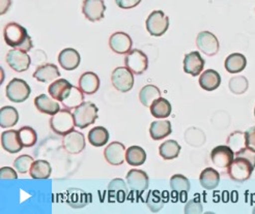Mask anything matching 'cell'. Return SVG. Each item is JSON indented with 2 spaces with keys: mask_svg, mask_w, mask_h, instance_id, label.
<instances>
[{
  "mask_svg": "<svg viewBox=\"0 0 255 214\" xmlns=\"http://www.w3.org/2000/svg\"><path fill=\"white\" fill-rule=\"evenodd\" d=\"M255 169V153L244 147L236 152V158L227 168V174L236 182H245Z\"/></svg>",
  "mask_w": 255,
  "mask_h": 214,
  "instance_id": "6da1fadb",
  "label": "cell"
},
{
  "mask_svg": "<svg viewBox=\"0 0 255 214\" xmlns=\"http://www.w3.org/2000/svg\"><path fill=\"white\" fill-rule=\"evenodd\" d=\"M3 39L7 46L28 52L33 48V43L26 28L16 22H9L3 28Z\"/></svg>",
  "mask_w": 255,
  "mask_h": 214,
  "instance_id": "7a4b0ae2",
  "label": "cell"
},
{
  "mask_svg": "<svg viewBox=\"0 0 255 214\" xmlns=\"http://www.w3.org/2000/svg\"><path fill=\"white\" fill-rule=\"evenodd\" d=\"M98 107L92 102H83L80 106L74 109L73 115L76 127L79 129H86L98 119Z\"/></svg>",
  "mask_w": 255,
  "mask_h": 214,
  "instance_id": "3957f363",
  "label": "cell"
},
{
  "mask_svg": "<svg viewBox=\"0 0 255 214\" xmlns=\"http://www.w3.org/2000/svg\"><path fill=\"white\" fill-rule=\"evenodd\" d=\"M76 127L73 113L69 109H62L50 119V128L56 135L66 136Z\"/></svg>",
  "mask_w": 255,
  "mask_h": 214,
  "instance_id": "277c9868",
  "label": "cell"
},
{
  "mask_svg": "<svg viewBox=\"0 0 255 214\" xmlns=\"http://www.w3.org/2000/svg\"><path fill=\"white\" fill-rule=\"evenodd\" d=\"M30 87L22 79H12L6 86V97L12 103H23L30 95Z\"/></svg>",
  "mask_w": 255,
  "mask_h": 214,
  "instance_id": "5b68a950",
  "label": "cell"
},
{
  "mask_svg": "<svg viewBox=\"0 0 255 214\" xmlns=\"http://www.w3.org/2000/svg\"><path fill=\"white\" fill-rule=\"evenodd\" d=\"M127 183L130 187V191L136 198L141 196L148 187L149 179L147 174L138 169H133L127 174Z\"/></svg>",
  "mask_w": 255,
  "mask_h": 214,
  "instance_id": "8992f818",
  "label": "cell"
},
{
  "mask_svg": "<svg viewBox=\"0 0 255 214\" xmlns=\"http://www.w3.org/2000/svg\"><path fill=\"white\" fill-rule=\"evenodd\" d=\"M169 28V18L162 10H154L146 20V29L152 36H162Z\"/></svg>",
  "mask_w": 255,
  "mask_h": 214,
  "instance_id": "52a82bcc",
  "label": "cell"
},
{
  "mask_svg": "<svg viewBox=\"0 0 255 214\" xmlns=\"http://www.w3.org/2000/svg\"><path fill=\"white\" fill-rule=\"evenodd\" d=\"M111 82L117 90L121 92L130 91L134 86L133 72L127 68H117L111 74Z\"/></svg>",
  "mask_w": 255,
  "mask_h": 214,
  "instance_id": "ba28073f",
  "label": "cell"
},
{
  "mask_svg": "<svg viewBox=\"0 0 255 214\" xmlns=\"http://www.w3.org/2000/svg\"><path fill=\"white\" fill-rule=\"evenodd\" d=\"M125 65L134 74H142L148 68V58L141 50L134 49L127 54Z\"/></svg>",
  "mask_w": 255,
  "mask_h": 214,
  "instance_id": "9c48e42d",
  "label": "cell"
},
{
  "mask_svg": "<svg viewBox=\"0 0 255 214\" xmlns=\"http://www.w3.org/2000/svg\"><path fill=\"white\" fill-rule=\"evenodd\" d=\"M196 46L207 56H215L219 52L220 44L217 36L210 31H201L196 37Z\"/></svg>",
  "mask_w": 255,
  "mask_h": 214,
  "instance_id": "30bf717a",
  "label": "cell"
},
{
  "mask_svg": "<svg viewBox=\"0 0 255 214\" xmlns=\"http://www.w3.org/2000/svg\"><path fill=\"white\" fill-rule=\"evenodd\" d=\"M5 59L9 68L18 72L27 71L31 64V59L27 52H24L19 49L9 50Z\"/></svg>",
  "mask_w": 255,
  "mask_h": 214,
  "instance_id": "8fae6325",
  "label": "cell"
},
{
  "mask_svg": "<svg viewBox=\"0 0 255 214\" xmlns=\"http://www.w3.org/2000/svg\"><path fill=\"white\" fill-rule=\"evenodd\" d=\"M85 137L82 133L72 131L63 136L62 147L70 154H79L85 149Z\"/></svg>",
  "mask_w": 255,
  "mask_h": 214,
  "instance_id": "7c38bea8",
  "label": "cell"
},
{
  "mask_svg": "<svg viewBox=\"0 0 255 214\" xmlns=\"http://www.w3.org/2000/svg\"><path fill=\"white\" fill-rule=\"evenodd\" d=\"M235 159V151L228 145L215 147L211 152V160L218 168H228Z\"/></svg>",
  "mask_w": 255,
  "mask_h": 214,
  "instance_id": "4fadbf2b",
  "label": "cell"
},
{
  "mask_svg": "<svg viewBox=\"0 0 255 214\" xmlns=\"http://www.w3.org/2000/svg\"><path fill=\"white\" fill-rule=\"evenodd\" d=\"M132 39L131 36L126 32H116L113 33L109 39V47L114 53L124 55L128 54L132 50Z\"/></svg>",
  "mask_w": 255,
  "mask_h": 214,
  "instance_id": "5bb4252c",
  "label": "cell"
},
{
  "mask_svg": "<svg viewBox=\"0 0 255 214\" xmlns=\"http://www.w3.org/2000/svg\"><path fill=\"white\" fill-rule=\"evenodd\" d=\"M106 10L104 0H84L82 12L87 20L97 22L104 18Z\"/></svg>",
  "mask_w": 255,
  "mask_h": 214,
  "instance_id": "9a60e30c",
  "label": "cell"
},
{
  "mask_svg": "<svg viewBox=\"0 0 255 214\" xmlns=\"http://www.w3.org/2000/svg\"><path fill=\"white\" fill-rule=\"evenodd\" d=\"M127 150L124 144L120 142L110 143L104 150V157L111 166H121L126 159Z\"/></svg>",
  "mask_w": 255,
  "mask_h": 214,
  "instance_id": "2e32d148",
  "label": "cell"
},
{
  "mask_svg": "<svg viewBox=\"0 0 255 214\" xmlns=\"http://www.w3.org/2000/svg\"><path fill=\"white\" fill-rule=\"evenodd\" d=\"M206 61L200 55L199 52L194 51L185 55L184 58V71L186 73L197 77L201 74L203 68H205Z\"/></svg>",
  "mask_w": 255,
  "mask_h": 214,
  "instance_id": "e0dca14e",
  "label": "cell"
},
{
  "mask_svg": "<svg viewBox=\"0 0 255 214\" xmlns=\"http://www.w3.org/2000/svg\"><path fill=\"white\" fill-rule=\"evenodd\" d=\"M80 55L77 50L73 48L63 49L58 55V62L60 67L66 71H74L80 65Z\"/></svg>",
  "mask_w": 255,
  "mask_h": 214,
  "instance_id": "ac0fdd59",
  "label": "cell"
},
{
  "mask_svg": "<svg viewBox=\"0 0 255 214\" xmlns=\"http://www.w3.org/2000/svg\"><path fill=\"white\" fill-rule=\"evenodd\" d=\"M1 144L2 148L6 151V152L9 153H18L19 151L22 150L24 147L20 136H19V131H14V130H9L5 131L1 135Z\"/></svg>",
  "mask_w": 255,
  "mask_h": 214,
  "instance_id": "d6986e66",
  "label": "cell"
},
{
  "mask_svg": "<svg viewBox=\"0 0 255 214\" xmlns=\"http://www.w3.org/2000/svg\"><path fill=\"white\" fill-rule=\"evenodd\" d=\"M73 85L66 79H58L51 83L48 88V91L51 97L58 102H63L71 93Z\"/></svg>",
  "mask_w": 255,
  "mask_h": 214,
  "instance_id": "ffe728a7",
  "label": "cell"
},
{
  "mask_svg": "<svg viewBox=\"0 0 255 214\" xmlns=\"http://www.w3.org/2000/svg\"><path fill=\"white\" fill-rule=\"evenodd\" d=\"M32 75L39 82L50 83L56 81L60 77V72L55 65L47 64L37 68Z\"/></svg>",
  "mask_w": 255,
  "mask_h": 214,
  "instance_id": "44dd1931",
  "label": "cell"
},
{
  "mask_svg": "<svg viewBox=\"0 0 255 214\" xmlns=\"http://www.w3.org/2000/svg\"><path fill=\"white\" fill-rule=\"evenodd\" d=\"M34 106L43 114H47L50 116L55 115L57 112L60 111V106L56 100L51 99L46 94H41L34 98Z\"/></svg>",
  "mask_w": 255,
  "mask_h": 214,
  "instance_id": "7402d4cb",
  "label": "cell"
},
{
  "mask_svg": "<svg viewBox=\"0 0 255 214\" xmlns=\"http://www.w3.org/2000/svg\"><path fill=\"white\" fill-rule=\"evenodd\" d=\"M79 88L84 94H95L100 88V79L98 74L93 71L84 72L79 79Z\"/></svg>",
  "mask_w": 255,
  "mask_h": 214,
  "instance_id": "603a6c76",
  "label": "cell"
},
{
  "mask_svg": "<svg viewBox=\"0 0 255 214\" xmlns=\"http://www.w3.org/2000/svg\"><path fill=\"white\" fill-rule=\"evenodd\" d=\"M199 85L203 90L214 91L221 85V75L215 70H208L200 74Z\"/></svg>",
  "mask_w": 255,
  "mask_h": 214,
  "instance_id": "cb8c5ba5",
  "label": "cell"
},
{
  "mask_svg": "<svg viewBox=\"0 0 255 214\" xmlns=\"http://www.w3.org/2000/svg\"><path fill=\"white\" fill-rule=\"evenodd\" d=\"M171 134V123L168 120H157L151 122L149 135L152 140L160 141Z\"/></svg>",
  "mask_w": 255,
  "mask_h": 214,
  "instance_id": "d4e9b609",
  "label": "cell"
},
{
  "mask_svg": "<svg viewBox=\"0 0 255 214\" xmlns=\"http://www.w3.org/2000/svg\"><path fill=\"white\" fill-rule=\"evenodd\" d=\"M247 66V59L245 55L241 53H234L229 55L224 62L225 70L229 73H239L243 71Z\"/></svg>",
  "mask_w": 255,
  "mask_h": 214,
  "instance_id": "484cf974",
  "label": "cell"
},
{
  "mask_svg": "<svg viewBox=\"0 0 255 214\" xmlns=\"http://www.w3.org/2000/svg\"><path fill=\"white\" fill-rule=\"evenodd\" d=\"M200 185L208 191L215 190L220 183V174L213 168H207L203 170L199 176Z\"/></svg>",
  "mask_w": 255,
  "mask_h": 214,
  "instance_id": "4316f807",
  "label": "cell"
},
{
  "mask_svg": "<svg viewBox=\"0 0 255 214\" xmlns=\"http://www.w3.org/2000/svg\"><path fill=\"white\" fill-rule=\"evenodd\" d=\"M30 177L33 179H48L52 174V168L47 160H34L29 171Z\"/></svg>",
  "mask_w": 255,
  "mask_h": 214,
  "instance_id": "83f0119b",
  "label": "cell"
},
{
  "mask_svg": "<svg viewBox=\"0 0 255 214\" xmlns=\"http://www.w3.org/2000/svg\"><path fill=\"white\" fill-rule=\"evenodd\" d=\"M108 192L110 198L123 203L128 196V187L122 178H116L109 183Z\"/></svg>",
  "mask_w": 255,
  "mask_h": 214,
  "instance_id": "f1b7e54d",
  "label": "cell"
},
{
  "mask_svg": "<svg viewBox=\"0 0 255 214\" xmlns=\"http://www.w3.org/2000/svg\"><path fill=\"white\" fill-rule=\"evenodd\" d=\"M151 115L156 118H167L171 114V105L166 98L159 97L149 107Z\"/></svg>",
  "mask_w": 255,
  "mask_h": 214,
  "instance_id": "f546056e",
  "label": "cell"
},
{
  "mask_svg": "<svg viewBox=\"0 0 255 214\" xmlns=\"http://www.w3.org/2000/svg\"><path fill=\"white\" fill-rule=\"evenodd\" d=\"M19 121V113L16 108L5 106L0 111V125L2 129L15 127Z\"/></svg>",
  "mask_w": 255,
  "mask_h": 214,
  "instance_id": "4dcf8cb0",
  "label": "cell"
},
{
  "mask_svg": "<svg viewBox=\"0 0 255 214\" xmlns=\"http://www.w3.org/2000/svg\"><path fill=\"white\" fill-rule=\"evenodd\" d=\"M146 160V153L142 147L131 146L127 149L126 161L130 166H142Z\"/></svg>",
  "mask_w": 255,
  "mask_h": 214,
  "instance_id": "1f68e13d",
  "label": "cell"
},
{
  "mask_svg": "<svg viewBox=\"0 0 255 214\" xmlns=\"http://www.w3.org/2000/svg\"><path fill=\"white\" fill-rule=\"evenodd\" d=\"M159 97H161V91L155 85H146L139 92L140 103L146 108H149Z\"/></svg>",
  "mask_w": 255,
  "mask_h": 214,
  "instance_id": "d6a6232c",
  "label": "cell"
},
{
  "mask_svg": "<svg viewBox=\"0 0 255 214\" xmlns=\"http://www.w3.org/2000/svg\"><path fill=\"white\" fill-rule=\"evenodd\" d=\"M109 132L103 127H96L88 133V141L95 147H102L109 141Z\"/></svg>",
  "mask_w": 255,
  "mask_h": 214,
  "instance_id": "836d02e7",
  "label": "cell"
},
{
  "mask_svg": "<svg viewBox=\"0 0 255 214\" xmlns=\"http://www.w3.org/2000/svg\"><path fill=\"white\" fill-rule=\"evenodd\" d=\"M181 146L174 140L165 141L161 144L159 148V153L161 157L165 160H170L176 158L180 155Z\"/></svg>",
  "mask_w": 255,
  "mask_h": 214,
  "instance_id": "e575fe53",
  "label": "cell"
},
{
  "mask_svg": "<svg viewBox=\"0 0 255 214\" xmlns=\"http://www.w3.org/2000/svg\"><path fill=\"white\" fill-rule=\"evenodd\" d=\"M170 187L178 195L187 194L190 191V181L184 175L175 174L170 178Z\"/></svg>",
  "mask_w": 255,
  "mask_h": 214,
  "instance_id": "d590c367",
  "label": "cell"
},
{
  "mask_svg": "<svg viewBox=\"0 0 255 214\" xmlns=\"http://www.w3.org/2000/svg\"><path fill=\"white\" fill-rule=\"evenodd\" d=\"M83 102H84V93L82 92L80 88L73 86L70 95L63 100L62 105L66 109L71 110V109H76Z\"/></svg>",
  "mask_w": 255,
  "mask_h": 214,
  "instance_id": "8d00e7d4",
  "label": "cell"
},
{
  "mask_svg": "<svg viewBox=\"0 0 255 214\" xmlns=\"http://www.w3.org/2000/svg\"><path fill=\"white\" fill-rule=\"evenodd\" d=\"M19 136L24 147L29 148L36 144L37 135L36 132L30 127H23L19 130Z\"/></svg>",
  "mask_w": 255,
  "mask_h": 214,
  "instance_id": "74e56055",
  "label": "cell"
},
{
  "mask_svg": "<svg viewBox=\"0 0 255 214\" xmlns=\"http://www.w3.org/2000/svg\"><path fill=\"white\" fill-rule=\"evenodd\" d=\"M249 87L248 80L244 75H236L229 81V89L235 94H243Z\"/></svg>",
  "mask_w": 255,
  "mask_h": 214,
  "instance_id": "f35d334b",
  "label": "cell"
},
{
  "mask_svg": "<svg viewBox=\"0 0 255 214\" xmlns=\"http://www.w3.org/2000/svg\"><path fill=\"white\" fill-rule=\"evenodd\" d=\"M227 145L231 147L234 151L238 152L245 146V134L242 132H234L231 136L227 138Z\"/></svg>",
  "mask_w": 255,
  "mask_h": 214,
  "instance_id": "ab89813d",
  "label": "cell"
},
{
  "mask_svg": "<svg viewBox=\"0 0 255 214\" xmlns=\"http://www.w3.org/2000/svg\"><path fill=\"white\" fill-rule=\"evenodd\" d=\"M146 204L147 207L152 212H158L159 210H161L164 205V199L161 196V193L159 191L149 192L146 200Z\"/></svg>",
  "mask_w": 255,
  "mask_h": 214,
  "instance_id": "60d3db41",
  "label": "cell"
},
{
  "mask_svg": "<svg viewBox=\"0 0 255 214\" xmlns=\"http://www.w3.org/2000/svg\"><path fill=\"white\" fill-rule=\"evenodd\" d=\"M34 159L30 155H21L17 157L14 161V167L20 174H26L30 171V168L32 166Z\"/></svg>",
  "mask_w": 255,
  "mask_h": 214,
  "instance_id": "b9f144b4",
  "label": "cell"
},
{
  "mask_svg": "<svg viewBox=\"0 0 255 214\" xmlns=\"http://www.w3.org/2000/svg\"><path fill=\"white\" fill-rule=\"evenodd\" d=\"M245 146L255 153V127L250 128L245 133Z\"/></svg>",
  "mask_w": 255,
  "mask_h": 214,
  "instance_id": "7bdbcfd3",
  "label": "cell"
},
{
  "mask_svg": "<svg viewBox=\"0 0 255 214\" xmlns=\"http://www.w3.org/2000/svg\"><path fill=\"white\" fill-rule=\"evenodd\" d=\"M141 0H116V3L120 8L123 9H130L136 7Z\"/></svg>",
  "mask_w": 255,
  "mask_h": 214,
  "instance_id": "ee69618b",
  "label": "cell"
},
{
  "mask_svg": "<svg viewBox=\"0 0 255 214\" xmlns=\"http://www.w3.org/2000/svg\"><path fill=\"white\" fill-rule=\"evenodd\" d=\"M0 177H1V179H17L18 175L14 169L3 167L0 171Z\"/></svg>",
  "mask_w": 255,
  "mask_h": 214,
  "instance_id": "f6af8a7d",
  "label": "cell"
},
{
  "mask_svg": "<svg viewBox=\"0 0 255 214\" xmlns=\"http://www.w3.org/2000/svg\"><path fill=\"white\" fill-rule=\"evenodd\" d=\"M11 4V0H0V14L4 15L6 11L9 9Z\"/></svg>",
  "mask_w": 255,
  "mask_h": 214,
  "instance_id": "bcb514c9",
  "label": "cell"
},
{
  "mask_svg": "<svg viewBox=\"0 0 255 214\" xmlns=\"http://www.w3.org/2000/svg\"><path fill=\"white\" fill-rule=\"evenodd\" d=\"M254 116H255V108H254Z\"/></svg>",
  "mask_w": 255,
  "mask_h": 214,
  "instance_id": "7dc6e473",
  "label": "cell"
}]
</instances>
